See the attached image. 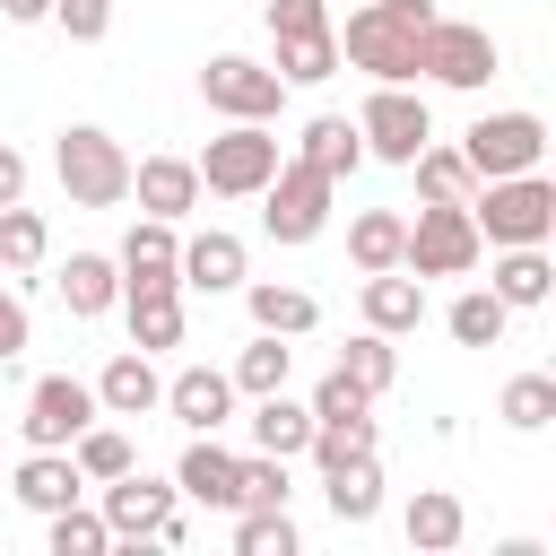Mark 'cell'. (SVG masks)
<instances>
[{"label":"cell","mask_w":556,"mask_h":556,"mask_svg":"<svg viewBox=\"0 0 556 556\" xmlns=\"http://www.w3.org/2000/svg\"><path fill=\"white\" fill-rule=\"evenodd\" d=\"M174 495H191V504H208V513H235V452H226L217 434H191L182 460H174Z\"/></svg>","instance_id":"obj_20"},{"label":"cell","mask_w":556,"mask_h":556,"mask_svg":"<svg viewBox=\"0 0 556 556\" xmlns=\"http://www.w3.org/2000/svg\"><path fill=\"white\" fill-rule=\"evenodd\" d=\"M52 287H61V304H70L78 321H96V313L122 304V269H113L104 252H70V261L52 269Z\"/></svg>","instance_id":"obj_25"},{"label":"cell","mask_w":556,"mask_h":556,"mask_svg":"<svg viewBox=\"0 0 556 556\" xmlns=\"http://www.w3.org/2000/svg\"><path fill=\"white\" fill-rule=\"evenodd\" d=\"M278 156H287V148H278L269 122H226V130L191 156V165H200V200H252V191L278 174Z\"/></svg>","instance_id":"obj_4"},{"label":"cell","mask_w":556,"mask_h":556,"mask_svg":"<svg viewBox=\"0 0 556 556\" xmlns=\"http://www.w3.org/2000/svg\"><path fill=\"white\" fill-rule=\"evenodd\" d=\"M321 495H330V521H339V530H365V521L382 513V460L356 452V460L321 469Z\"/></svg>","instance_id":"obj_23"},{"label":"cell","mask_w":556,"mask_h":556,"mask_svg":"<svg viewBox=\"0 0 556 556\" xmlns=\"http://www.w3.org/2000/svg\"><path fill=\"white\" fill-rule=\"evenodd\" d=\"M26 348H35V321H26V295H17V287H0V365H9V356H26Z\"/></svg>","instance_id":"obj_45"},{"label":"cell","mask_w":556,"mask_h":556,"mask_svg":"<svg viewBox=\"0 0 556 556\" xmlns=\"http://www.w3.org/2000/svg\"><path fill=\"white\" fill-rule=\"evenodd\" d=\"M295 486H287V460L278 452H235V513H261V504H287Z\"/></svg>","instance_id":"obj_38"},{"label":"cell","mask_w":556,"mask_h":556,"mask_svg":"<svg viewBox=\"0 0 556 556\" xmlns=\"http://www.w3.org/2000/svg\"><path fill=\"white\" fill-rule=\"evenodd\" d=\"M356 139H365V156L408 165V156L434 139V113H426V96H417L408 78H374V96L356 104Z\"/></svg>","instance_id":"obj_7"},{"label":"cell","mask_w":556,"mask_h":556,"mask_svg":"<svg viewBox=\"0 0 556 556\" xmlns=\"http://www.w3.org/2000/svg\"><path fill=\"white\" fill-rule=\"evenodd\" d=\"M504 321H513V304H504L495 287H460V295H452V313H443V330H452L460 348H495V339H504Z\"/></svg>","instance_id":"obj_32"},{"label":"cell","mask_w":556,"mask_h":556,"mask_svg":"<svg viewBox=\"0 0 556 556\" xmlns=\"http://www.w3.org/2000/svg\"><path fill=\"white\" fill-rule=\"evenodd\" d=\"M339 374H348V382H356L365 400H382V391L400 382V348H391L382 330H356V339L339 348Z\"/></svg>","instance_id":"obj_33"},{"label":"cell","mask_w":556,"mask_h":556,"mask_svg":"<svg viewBox=\"0 0 556 556\" xmlns=\"http://www.w3.org/2000/svg\"><path fill=\"white\" fill-rule=\"evenodd\" d=\"M0 17H9V26H43V17H52V0H0Z\"/></svg>","instance_id":"obj_47"},{"label":"cell","mask_w":556,"mask_h":556,"mask_svg":"<svg viewBox=\"0 0 556 556\" xmlns=\"http://www.w3.org/2000/svg\"><path fill=\"white\" fill-rule=\"evenodd\" d=\"M96 417H104V408H96V382H78V374H43V382L26 391V417H17V426H26L35 452H70Z\"/></svg>","instance_id":"obj_12"},{"label":"cell","mask_w":556,"mask_h":556,"mask_svg":"<svg viewBox=\"0 0 556 556\" xmlns=\"http://www.w3.org/2000/svg\"><path fill=\"white\" fill-rule=\"evenodd\" d=\"M243 304H252V330H278V339H304L321 321V304L304 287H278V278H243Z\"/></svg>","instance_id":"obj_29"},{"label":"cell","mask_w":556,"mask_h":556,"mask_svg":"<svg viewBox=\"0 0 556 556\" xmlns=\"http://www.w3.org/2000/svg\"><path fill=\"white\" fill-rule=\"evenodd\" d=\"M156 408L174 426H191V434H217V426H235V382H226V365H182Z\"/></svg>","instance_id":"obj_13"},{"label":"cell","mask_w":556,"mask_h":556,"mask_svg":"<svg viewBox=\"0 0 556 556\" xmlns=\"http://www.w3.org/2000/svg\"><path fill=\"white\" fill-rule=\"evenodd\" d=\"M486 287H495L513 313H539V304L556 295V261H547V243H495V269H486Z\"/></svg>","instance_id":"obj_18"},{"label":"cell","mask_w":556,"mask_h":556,"mask_svg":"<svg viewBox=\"0 0 556 556\" xmlns=\"http://www.w3.org/2000/svg\"><path fill=\"white\" fill-rule=\"evenodd\" d=\"M460 156H469L478 182L530 174V165H547V122H539V113H478V122L460 130Z\"/></svg>","instance_id":"obj_10"},{"label":"cell","mask_w":556,"mask_h":556,"mask_svg":"<svg viewBox=\"0 0 556 556\" xmlns=\"http://www.w3.org/2000/svg\"><path fill=\"white\" fill-rule=\"evenodd\" d=\"M9 486H17V504H26V513H61V504H78V495H87L78 460H70V452H35V443H26V460H17V478H9Z\"/></svg>","instance_id":"obj_22"},{"label":"cell","mask_w":556,"mask_h":556,"mask_svg":"<svg viewBox=\"0 0 556 556\" xmlns=\"http://www.w3.org/2000/svg\"><path fill=\"white\" fill-rule=\"evenodd\" d=\"M70 460H78V478H87V486H104V478H122V469H139V452H130V434H122V426H104V417H96V426H87V434L70 443Z\"/></svg>","instance_id":"obj_35"},{"label":"cell","mask_w":556,"mask_h":556,"mask_svg":"<svg viewBox=\"0 0 556 556\" xmlns=\"http://www.w3.org/2000/svg\"><path fill=\"white\" fill-rule=\"evenodd\" d=\"M478 261H486V243H478V226H469L460 200H426V208L408 217L400 269H417V278H469Z\"/></svg>","instance_id":"obj_5"},{"label":"cell","mask_w":556,"mask_h":556,"mask_svg":"<svg viewBox=\"0 0 556 556\" xmlns=\"http://www.w3.org/2000/svg\"><path fill=\"white\" fill-rule=\"evenodd\" d=\"M174 261H182V235H174V217H139V226L122 235V252H113V269H122V295H139V287H182V278H174Z\"/></svg>","instance_id":"obj_14"},{"label":"cell","mask_w":556,"mask_h":556,"mask_svg":"<svg viewBox=\"0 0 556 556\" xmlns=\"http://www.w3.org/2000/svg\"><path fill=\"white\" fill-rule=\"evenodd\" d=\"M469 226H478V243H547L556 235V182H547V165L478 182L469 191Z\"/></svg>","instance_id":"obj_2"},{"label":"cell","mask_w":556,"mask_h":556,"mask_svg":"<svg viewBox=\"0 0 556 556\" xmlns=\"http://www.w3.org/2000/svg\"><path fill=\"white\" fill-rule=\"evenodd\" d=\"M156 400H165V374H156L148 348H122V356L96 374V408H104V417H148Z\"/></svg>","instance_id":"obj_19"},{"label":"cell","mask_w":556,"mask_h":556,"mask_svg":"<svg viewBox=\"0 0 556 556\" xmlns=\"http://www.w3.org/2000/svg\"><path fill=\"white\" fill-rule=\"evenodd\" d=\"M52 174H61L70 208H122L130 200V148L113 130H96V122H70L52 139Z\"/></svg>","instance_id":"obj_3"},{"label":"cell","mask_w":556,"mask_h":556,"mask_svg":"<svg viewBox=\"0 0 556 556\" xmlns=\"http://www.w3.org/2000/svg\"><path fill=\"white\" fill-rule=\"evenodd\" d=\"M200 96H208V113H226V122H278L287 78H278L269 61H252V52H217V61L200 70Z\"/></svg>","instance_id":"obj_11"},{"label":"cell","mask_w":556,"mask_h":556,"mask_svg":"<svg viewBox=\"0 0 556 556\" xmlns=\"http://www.w3.org/2000/svg\"><path fill=\"white\" fill-rule=\"evenodd\" d=\"M43 539H52V556H104V547H113L104 513H87V504H61V513H43Z\"/></svg>","instance_id":"obj_39"},{"label":"cell","mask_w":556,"mask_h":556,"mask_svg":"<svg viewBox=\"0 0 556 556\" xmlns=\"http://www.w3.org/2000/svg\"><path fill=\"white\" fill-rule=\"evenodd\" d=\"M52 26L70 43H104L113 35V0H52Z\"/></svg>","instance_id":"obj_44"},{"label":"cell","mask_w":556,"mask_h":556,"mask_svg":"<svg viewBox=\"0 0 556 556\" xmlns=\"http://www.w3.org/2000/svg\"><path fill=\"white\" fill-rule=\"evenodd\" d=\"M400 243H408V217L400 208H356L348 217V261L356 269H400Z\"/></svg>","instance_id":"obj_30"},{"label":"cell","mask_w":556,"mask_h":556,"mask_svg":"<svg viewBox=\"0 0 556 556\" xmlns=\"http://www.w3.org/2000/svg\"><path fill=\"white\" fill-rule=\"evenodd\" d=\"M495 417H504L513 434H547V426H556V374H513L504 400H495Z\"/></svg>","instance_id":"obj_34"},{"label":"cell","mask_w":556,"mask_h":556,"mask_svg":"<svg viewBox=\"0 0 556 556\" xmlns=\"http://www.w3.org/2000/svg\"><path fill=\"white\" fill-rule=\"evenodd\" d=\"M252 200H261V226H269V243H313V235L330 226V200H339V182H321L304 156H278V174H269Z\"/></svg>","instance_id":"obj_8"},{"label":"cell","mask_w":556,"mask_h":556,"mask_svg":"<svg viewBox=\"0 0 556 556\" xmlns=\"http://www.w3.org/2000/svg\"><path fill=\"white\" fill-rule=\"evenodd\" d=\"M122 313H130V348H148V356H165V348H182V287H139V295H122Z\"/></svg>","instance_id":"obj_26"},{"label":"cell","mask_w":556,"mask_h":556,"mask_svg":"<svg viewBox=\"0 0 556 556\" xmlns=\"http://www.w3.org/2000/svg\"><path fill=\"white\" fill-rule=\"evenodd\" d=\"M243 434H252V452L295 460V452H304V434H313V408H304V400H287V391H261V400H252V417H243Z\"/></svg>","instance_id":"obj_28"},{"label":"cell","mask_w":556,"mask_h":556,"mask_svg":"<svg viewBox=\"0 0 556 556\" xmlns=\"http://www.w3.org/2000/svg\"><path fill=\"white\" fill-rule=\"evenodd\" d=\"M295 156H304L321 182H348V174L365 165V139H356V122H348V113H313V122L295 130Z\"/></svg>","instance_id":"obj_21"},{"label":"cell","mask_w":556,"mask_h":556,"mask_svg":"<svg viewBox=\"0 0 556 556\" xmlns=\"http://www.w3.org/2000/svg\"><path fill=\"white\" fill-rule=\"evenodd\" d=\"M426 26H434V0H356L348 35H339V61L365 70V78H417Z\"/></svg>","instance_id":"obj_1"},{"label":"cell","mask_w":556,"mask_h":556,"mask_svg":"<svg viewBox=\"0 0 556 556\" xmlns=\"http://www.w3.org/2000/svg\"><path fill=\"white\" fill-rule=\"evenodd\" d=\"M304 452H313L321 469H339V460H356V452H374V417H321V426L304 434Z\"/></svg>","instance_id":"obj_41"},{"label":"cell","mask_w":556,"mask_h":556,"mask_svg":"<svg viewBox=\"0 0 556 556\" xmlns=\"http://www.w3.org/2000/svg\"><path fill=\"white\" fill-rule=\"evenodd\" d=\"M174 278H182L191 295H235V287H243V235H226V226H208V235H182V261H174Z\"/></svg>","instance_id":"obj_17"},{"label":"cell","mask_w":556,"mask_h":556,"mask_svg":"<svg viewBox=\"0 0 556 556\" xmlns=\"http://www.w3.org/2000/svg\"><path fill=\"white\" fill-rule=\"evenodd\" d=\"M96 495H104L96 513H104V530H113V539H165V547L182 539V495H174L165 478L122 469V478H104Z\"/></svg>","instance_id":"obj_9"},{"label":"cell","mask_w":556,"mask_h":556,"mask_svg":"<svg viewBox=\"0 0 556 556\" xmlns=\"http://www.w3.org/2000/svg\"><path fill=\"white\" fill-rule=\"evenodd\" d=\"M356 313H365V330H382V339H408V330L426 321V278H417V269H365V287H356Z\"/></svg>","instance_id":"obj_15"},{"label":"cell","mask_w":556,"mask_h":556,"mask_svg":"<svg viewBox=\"0 0 556 556\" xmlns=\"http://www.w3.org/2000/svg\"><path fill=\"white\" fill-rule=\"evenodd\" d=\"M43 252H52V226L26 200H9L0 208V269H43Z\"/></svg>","instance_id":"obj_36"},{"label":"cell","mask_w":556,"mask_h":556,"mask_svg":"<svg viewBox=\"0 0 556 556\" xmlns=\"http://www.w3.org/2000/svg\"><path fill=\"white\" fill-rule=\"evenodd\" d=\"M304 408H313V426H321V417H374V400H365V391H356V382H348L339 365H330V374L313 382V400H304Z\"/></svg>","instance_id":"obj_42"},{"label":"cell","mask_w":556,"mask_h":556,"mask_svg":"<svg viewBox=\"0 0 556 556\" xmlns=\"http://www.w3.org/2000/svg\"><path fill=\"white\" fill-rule=\"evenodd\" d=\"M235 556H295V521H287V504L235 513Z\"/></svg>","instance_id":"obj_40"},{"label":"cell","mask_w":556,"mask_h":556,"mask_svg":"<svg viewBox=\"0 0 556 556\" xmlns=\"http://www.w3.org/2000/svg\"><path fill=\"white\" fill-rule=\"evenodd\" d=\"M9 200H26V156H17V148H0V208H9Z\"/></svg>","instance_id":"obj_46"},{"label":"cell","mask_w":556,"mask_h":556,"mask_svg":"<svg viewBox=\"0 0 556 556\" xmlns=\"http://www.w3.org/2000/svg\"><path fill=\"white\" fill-rule=\"evenodd\" d=\"M287 374H295V348H287L278 330H252V339L235 348V365H226V382H235V400H261V391H287Z\"/></svg>","instance_id":"obj_27"},{"label":"cell","mask_w":556,"mask_h":556,"mask_svg":"<svg viewBox=\"0 0 556 556\" xmlns=\"http://www.w3.org/2000/svg\"><path fill=\"white\" fill-rule=\"evenodd\" d=\"M495 70H504L495 35H486V26H469V17H443V9H434L426 43H417V78H434V87H452V96H478Z\"/></svg>","instance_id":"obj_6"},{"label":"cell","mask_w":556,"mask_h":556,"mask_svg":"<svg viewBox=\"0 0 556 556\" xmlns=\"http://www.w3.org/2000/svg\"><path fill=\"white\" fill-rule=\"evenodd\" d=\"M400 530H408V547H417V556H452V547H460V530H469V513H460V495H452V486H417V495H408V513H400Z\"/></svg>","instance_id":"obj_24"},{"label":"cell","mask_w":556,"mask_h":556,"mask_svg":"<svg viewBox=\"0 0 556 556\" xmlns=\"http://www.w3.org/2000/svg\"><path fill=\"white\" fill-rule=\"evenodd\" d=\"M130 200H139V217H191L200 208V165L191 156H139L130 165Z\"/></svg>","instance_id":"obj_16"},{"label":"cell","mask_w":556,"mask_h":556,"mask_svg":"<svg viewBox=\"0 0 556 556\" xmlns=\"http://www.w3.org/2000/svg\"><path fill=\"white\" fill-rule=\"evenodd\" d=\"M287 87H321L330 70H339V26L330 35H295V43H278V61H269Z\"/></svg>","instance_id":"obj_37"},{"label":"cell","mask_w":556,"mask_h":556,"mask_svg":"<svg viewBox=\"0 0 556 556\" xmlns=\"http://www.w3.org/2000/svg\"><path fill=\"white\" fill-rule=\"evenodd\" d=\"M408 174H417V200H460V208H469V191H478L469 156H460V148H443V139H426V148L408 156Z\"/></svg>","instance_id":"obj_31"},{"label":"cell","mask_w":556,"mask_h":556,"mask_svg":"<svg viewBox=\"0 0 556 556\" xmlns=\"http://www.w3.org/2000/svg\"><path fill=\"white\" fill-rule=\"evenodd\" d=\"M295 35H330V0H269V43H295Z\"/></svg>","instance_id":"obj_43"}]
</instances>
